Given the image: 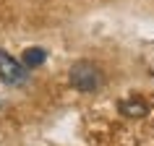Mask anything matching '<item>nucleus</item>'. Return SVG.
I'll return each instance as SVG.
<instances>
[{"instance_id": "obj_2", "label": "nucleus", "mask_w": 154, "mask_h": 146, "mask_svg": "<svg viewBox=\"0 0 154 146\" xmlns=\"http://www.w3.org/2000/svg\"><path fill=\"white\" fill-rule=\"evenodd\" d=\"M26 68L24 63H18L16 57H11L5 50H0V81L3 84H11V86H16V84H24L26 81Z\"/></svg>"}, {"instance_id": "obj_4", "label": "nucleus", "mask_w": 154, "mask_h": 146, "mask_svg": "<svg viewBox=\"0 0 154 146\" xmlns=\"http://www.w3.org/2000/svg\"><path fill=\"white\" fill-rule=\"evenodd\" d=\"M146 102L144 99H125V102H120V112L128 115V117H144L146 115Z\"/></svg>"}, {"instance_id": "obj_1", "label": "nucleus", "mask_w": 154, "mask_h": 146, "mask_svg": "<svg viewBox=\"0 0 154 146\" xmlns=\"http://www.w3.org/2000/svg\"><path fill=\"white\" fill-rule=\"evenodd\" d=\"M68 81H71L73 89L84 91V94H91V91H97L102 86V71L94 63H89V60H79V63L71 65Z\"/></svg>"}, {"instance_id": "obj_3", "label": "nucleus", "mask_w": 154, "mask_h": 146, "mask_svg": "<svg viewBox=\"0 0 154 146\" xmlns=\"http://www.w3.org/2000/svg\"><path fill=\"white\" fill-rule=\"evenodd\" d=\"M47 60V52L42 47H29V50H24V55H21V63L32 71V68H39L42 63Z\"/></svg>"}]
</instances>
